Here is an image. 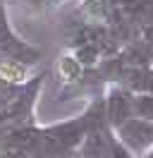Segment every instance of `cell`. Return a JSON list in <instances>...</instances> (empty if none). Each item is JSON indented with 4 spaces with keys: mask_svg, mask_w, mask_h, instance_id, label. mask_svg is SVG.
<instances>
[{
    "mask_svg": "<svg viewBox=\"0 0 153 158\" xmlns=\"http://www.w3.org/2000/svg\"><path fill=\"white\" fill-rule=\"evenodd\" d=\"M132 103L134 101L127 96V94H122V91H115L113 96L108 98V120L113 122V125H122V122H127L129 120V110H132Z\"/></svg>",
    "mask_w": 153,
    "mask_h": 158,
    "instance_id": "6da1fadb",
    "label": "cell"
},
{
    "mask_svg": "<svg viewBox=\"0 0 153 158\" xmlns=\"http://www.w3.org/2000/svg\"><path fill=\"white\" fill-rule=\"evenodd\" d=\"M143 43L153 50V24H148V27L143 29Z\"/></svg>",
    "mask_w": 153,
    "mask_h": 158,
    "instance_id": "277c9868",
    "label": "cell"
},
{
    "mask_svg": "<svg viewBox=\"0 0 153 158\" xmlns=\"http://www.w3.org/2000/svg\"><path fill=\"white\" fill-rule=\"evenodd\" d=\"M57 69H60V74H62V79H67V81H74L79 74H81V65H79V60L72 58V55H67V58L60 60V65H57Z\"/></svg>",
    "mask_w": 153,
    "mask_h": 158,
    "instance_id": "3957f363",
    "label": "cell"
},
{
    "mask_svg": "<svg viewBox=\"0 0 153 158\" xmlns=\"http://www.w3.org/2000/svg\"><path fill=\"white\" fill-rule=\"evenodd\" d=\"M29 74L27 62H19V60H2L0 62V84H7V86H14V84H22Z\"/></svg>",
    "mask_w": 153,
    "mask_h": 158,
    "instance_id": "7a4b0ae2",
    "label": "cell"
}]
</instances>
